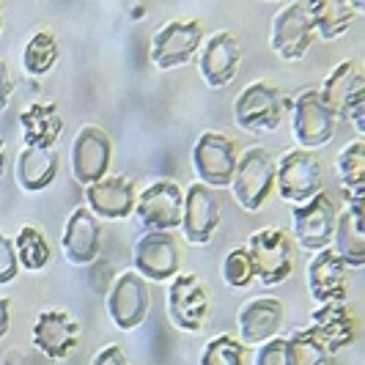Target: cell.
<instances>
[{
    "instance_id": "cell-24",
    "label": "cell",
    "mask_w": 365,
    "mask_h": 365,
    "mask_svg": "<svg viewBox=\"0 0 365 365\" xmlns=\"http://www.w3.org/2000/svg\"><path fill=\"white\" fill-rule=\"evenodd\" d=\"M324 344L329 354L341 351V349L351 346L354 332H357V322L351 311L346 308V302L338 305H319L311 316V327H308Z\"/></svg>"
},
{
    "instance_id": "cell-6",
    "label": "cell",
    "mask_w": 365,
    "mask_h": 365,
    "mask_svg": "<svg viewBox=\"0 0 365 365\" xmlns=\"http://www.w3.org/2000/svg\"><path fill=\"white\" fill-rule=\"evenodd\" d=\"M335 124H338V118L329 113L319 88L299 91L292 110V129L299 146L305 151L327 146L329 140L335 138Z\"/></svg>"
},
{
    "instance_id": "cell-13",
    "label": "cell",
    "mask_w": 365,
    "mask_h": 365,
    "mask_svg": "<svg viewBox=\"0 0 365 365\" xmlns=\"http://www.w3.org/2000/svg\"><path fill=\"white\" fill-rule=\"evenodd\" d=\"M132 261H135V269L143 280L163 283L168 277H176L179 267H182V253H179V245L170 234L146 231L135 242Z\"/></svg>"
},
{
    "instance_id": "cell-34",
    "label": "cell",
    "mask_w": 365,
    "mask_h": 365,
    "mask_svg": "<svg viewBox=\"0 0 365 365\" xmlns=\"http://www.w3.org/2000/svg\"><path fill=\"white\" fill-rule=\"evenodd\" d=\"M19 272V261L14 253V242L9 237L0 234V286L3 283H11Z\"/></svg>"
},
{
    "instance_id": "cell-22",
    "label": "cell",
    "mask_w": 365,
    "mask_h": 365,
    "mask_svg": "<svg viewBox=\"0 0 365 365\" xmlns=\"http://www.w3.org/2000/svg\"><path fill=\"white\" fill-rule=\"evenodd\" d=\"M237 324L245 344H267L277 338V329L283 327V302L274 297L250 299L242 305Z\"/></svg>"
},
{
    "instance_id": "cell-33",
    "label": "cell",
    "mask_w": 365,
    "mask_h": 365,
    "mask_svg": "<svg viewBox=\"0 0 365 365\" xmlns=\"http://www.w3.org/2000/svg\"><path fill=\"white\" fill-rule=\"evenodd\" d=\"M222 280H225L231 289H247V286L256 280L247 247L231 250V253L225 256V261H222Z\"/></svg>"
},
{
    "instance_id": "cell-26",
    "label": "cell",
    "mask_w": 365,
    "mask_h": 365,
    "mask_svg": "<svg viewBox=\"0 0 365 365\" xmlns=\"http://www.w3.org/2000/svg\"><path fill=\"white\" fill-rule=\"evenodd\" d=\"M360 11H363V6L349 3V0H311L313 31H316V36L332 41V38L346 34Z\"/></svg>"
},
{
    "instance_id": "cell-1",
    "label": "cell",
    "mask_w": 365,
    "mask_h": 365,
    "mask_svg": "<svg viewBox=\"0 0 365 365\" xmlns=\"http://www.w3.org/2000/svg\"><path fill=\"white\" fill-rule=\"evenodd\" d=\"M319 93L335 118H346L357 132H365V77L360 61H341Z\"/></svg>"
},
{
    "instance_id": "cell-12",
    "label": "cell",
    "mask_w": 365,
    "mask_h": 365,
    "mask_svg": "<svg viewBox=\"0 0 365 365\" xmlns=\"http://www.w3.org/2000/svg\"><path fill=\"white\" fill-rule=\"evenodd\" d=\"M184 192L176 182H157L138 195L135 215L146 231H163L170 234L182 225Z\"/></svg>"
},
{
    "instance_id": "cell-5",
    "label": "cell",
    "mask_w": 365,
    "mask_h": 365,
    "mask_svg": "<svg viewBox=\"0 0 365 365\" xmlns=\"http://www.w3.org/2000/svg\"><path fill=\"white\" fill-rule=\"evenodd\" d=\"M247 253L253 264V274L261 286L283 283L294 269V245L286 231L264 228L247 239Z\"/></svg>"
},
{
    "instance_id": "cell-8",
    "label": "cell",
    "mask_w": 365,
    "mask_h": 365,
    "mask_svg": "<svg viewBox=\"0 0 365 365\" xmlns=\"http://www.w3.org/2000/svg\"><path fill=\"white\" fill-rule=\"evenodd\" d=\"M316 31H313L311 0L289 3L272 19V50L286 61H299L311 50Z\"/></svg>"
},
{
    "instance_id": "cell-11",
    "label": "cell",
    "mask_w": 365,
    "mask_h": 365,
    "mask_svg": "<svg viewBox=\"0 0 365 365\" xmlns=\"http://www.w3.org/2000/svg\"><path fill=\"white\" fill-rule=\"evenodd\" d=\"M203 44V28L198 19H173L151 38V61L160 69H176L187 63Z\"/></svg>"
},
{
    "instance_id": "cell-19",
    "label": "cell",
    "mask_w": 365,
    "mask_h": 365,
    "mask_svg": "<svg viewBox=\"0 0 365 365\" xmlns=\"http://www.w3.org/2000/svg\"><path fill=\"white\" fill-rule=\"evenodd\" d=\"M239 61H242V47H239V38L228 31H220L215 36L203 44L201 53V77L203 83L220 91L225 88L239 72Z\"/></svg>"
},
{
    "instance_id": "cell-3",
    "label": "cell",
    "mask_w": 365,
    "mask_h": 365,
    "mask_svg": "<svg viewBox=\"0 0 365 365\" xmlns=\"http://www.w3.org/2000/svg\"><path fill=\"white\" fill-rule=\"evenodd\" d=\"M324 173L327 170H324V163L319 154L305 151V148H294L289 154H283V160L274 165V184H277V192L283 201L299 206L322 192Z\"/></svg>"
},
{
    "instance_id": "cell-40",
    "label": "cell",
    "mask_w": 365,
    "mask_h": 365,
    "mask_svg": "<svg viewBox=\"0 0 365 365\" xmlns=\"http://www.w3.org/2000/svg\"><path fill=\"white\" fill-rule=\"evenodd\" d=\"M0 31H3V6H0Z\"/></svg>"
},
{
    "instance_id": "cell-25",
    "label": "cell",
    "mask_w": 365,
    "mask_h": 365,
    "mask_svg": "<svg viewBox=\"0 0 365 365\" xmlns=\"http://www.w3.org/2000/svg\"><path fill=\"white\" fill-rule=\"evenodd\" d=\"M19 124L25 132V148H50L58 143L61 132H63V118L58 105L47 102V105H31L19 115Z\"/></svg>"
},
{
    "instance_id": "cell-31",
    "label": "cell",
    "mask_w": 365,
    "mask_h": 365,
    "mask_svg": "<svg viewBox=\"0 0 365 365\" xmlns=\"http://www.w3.org/2000/svg\"><path fill=\"white\" fill-rule=\"evenodd\" d=\"M329 360L332 354L311 329H299L292 338H286V363L289 365H329Z\"/></svg>"
},
{
    "instance_id": "cell-30",
    "label": "cell",
    "mask_w": 365,
    "mask_h": 365,
    "mask_svg": "<svg viewBox=\"0 0 365 365\" xmlns=\"http://www.w3.org/2000/svg\"><path fill=\"white\" fill-rule=\"evenodd\" d=\"M341 184L349 190V201H357L365 195V143L354 140L338 154Z\"/></svg>"
},
{
    "instance_id": "cell-23",
    "label": "cell",
    "mask_w": 365,
    "mask_h": 365,
    "mask_svg": "<svg viewBox=\"0 0 365 365\" xmlns=\"http://www.w3.org/2000/svg\"><path fill=\"white\" fill-rule=\"evenodd\" d=\"M332 250L346 267H363L365 264V231H363V198L349 201L335 220L332 234Z\"/></svg>"
},
{
    "instance_id": "cell-38",
    "label": "cell",
    "mask_w": 365,
    "mask_h": 365,
    "mask_svg": "<svg viewBox=\"0 0 365 365\" xmlns=\"http://www.w3.org/2000/svg\"><path fill=\"white\" fill-rule=\"evenodd\" d=\"M9 322H11L9 299H3V297H0V338H6V332H9Z\"/></svg>"
},
{
    "instance_id": "cell-28",
    "label": "cell",
    "mask_w": 365,
    "mask_h": 365,
    "mask_svg": "<svg viewBox=\"0 0 365 365\" xmlns=\"http://www.w3.org/2000/svg\"><path fill=\"white\" fill-rule=\"evenodd\" d=\"M14 253H17L19 267H25L31 272H41L50 264V256H53L50 242H47V237L38 231L36 225L19 228L17 239H14Z\"/></svg>"
},
{
    "instance_id": "cell-10",
    "label": "cell",
    "mask_w": 365,
    "mask_h": 365,
    "mask_svg": "<svg viewBox=\"0 0 365 365\" xmlns=\"http://www.w3.org/2000/svg\"><path fill=\"white\" fill-rule=\"evenodd\" d=\"M168 316L184 332H198L209 316V294L198 274H176L168 286Z\"/></svg>"
},
{
    "instance_id": "cell-2",
    "label": "cell",
    "mask_w": 365,
    "mask_h": 365,
    "mask_svg": "<svg viewBox=\"0 0 365 365\" xmlns=\"http://www.w3.org/2000/svg\"><path fill=\"white\" fill-rule=\"evenodd\" d=\"M289 99L280 91V86H274L269 80H258L250 83L247 88H242L234 99V118L242 129L247 132H272L280 127V121L286 118Z\"/></svg>"
},
{
    "instance_id": "cell-20",
    "label": "cell",
    "mask_w": 365,
    "mask_h": 365,
    "mask_svg": "<svg viewBox=\"0 0 365 365\" xmlns=\"http://www.w3.org/2000/svg\"><path fill=\"white\" fill-rule=\"evenodd\" d=\"M86 201L96 220H127L135 212L138 192L127 176H105L102 182L86 187Z\"/></svg>"
},
{
    "instance_id": "cell-27",
    "label": "cell",
    "mask_w": 365,
    "mask_h": 365,
    "mask_svg": "<svg viewBox=\"0 0 365 365\" xmlns=\"http://www.w3.org/2000/svg\"><path fill=\"white\" fill-rule=\"evenodd\" d=\"M58 168L61 160L53 148L44 151V148H25L17 160V179L19 187L25 192H38V190H47L58 176Z\"/></svg>"
},
{
    "instance_id": "cell-17",
    "label": "cell",
    "mask_w": 365,
    "mask_h": 365,
    "mask_svg": "<svg viewBox=\"0 0 365 365\" xmlns=\"http://www.w3.org/2000/svg\"><path fill=\"white\" fill-rule=\"evenodd\" d=\"M308 292L316 305H338L346 302L349 267L335 256V250H319L308 264Z\"/></svg>"
},
{
    "instance_id": "cell-15",
    "label": "cell",
    "mask_w": 365,
    "mask_h": 365,
    "mask_svg": "<svg viewBox=\"0 0 365 365\" xmlns=\"http://www.w3.org/2000/svg\"><path fill=\"white\" fill-rule=\"evenodd\" d=\"M113 143L102 127H83L72 143V173L80 184H96L108 176Z\"/></svg>"
},
{
    "instance_id": "cell-39",
    "label": "cell",
    "mask_w": 365,
    "mask_h": 365,
    "mask_svg": "<svg viewBox=\"0 0 365 365\" xmlns=\"http://www.w3.org/2000/svg\"><path fill=\"white\" fill-rule=\"evenodd\" d=\"M3 165H6V146H3V140H0V173H3Z\"/></svg>"
},
{
    "instance_id": "cell-18",
    "label": "cell",
    "mask_w": 365,
    "mask_h": 365,
    "mask_svg": "<svg viewBox=\"0 0 365 365\" xmlns=\"http://www.w3.org/2000/svg\"><path fill=\"white\" fill-rule=\"evenodd\" d=\"M63 256L72 267H88L102 253V222L93 217L86 206L74 209L66 220L63 239H61Z\"/></svg>"
},
{
    "instance_id": "cell-4",
    "label": "cell",
    "mask_w": 365,
    "mask_h": 365,
    "mask_svg": "<svg viewBox=\"0 0 365 365\" xmlns=\"http://www.w3.org/2000/svg\"><path fill=\"white\" fill-rule=\"evenodd\" d=\"M234 198L242 209L258 212L274 190V160L267 148L253 146L239 154L237 173H234Z\"/></svg>"
},
{
    "instance_id": "cell-35",
    "label": "cell",
    "mask_w": 365,
    "mask_h": 365,
    "mask_svg": "<svg viewBox=\"0 0 365 365\" xmlns=\"http://www.w3.org/2000/svg\"><path fill=\"white\" fill-rule=\"evenodd\" d=\"M256 365H289L286 363V338H272L267 344H261L256 351Z\"/></svg>"
},
{
    "instance_id": "cell-7",
    "label": "cell",
    "mask_w": 365,
    "mask_h": 365,
    "mask_svg": "<svg viewBox=\"0 0 365 365\" xmlns=\"http://www.w3.org/2000/svg\"><path fill=\"white\" fill-rule=\"evenodd\" d=\"M338 203L324 190L319 195H313L311 201L294 206V234L297 242L305 250H327L332 247V234H335V220H338Z\"/></svg>"
},
{
    "instance_id": "cell-16",
    "label": "cell",
    "mask_w": 365,
    "mask_h": 365,
    "mask_svg": "<svg viewBox=\"0 0 365 365\" xmlns=\"http://www.w3.org/2000/svg\"><path fill=\"white\" fill-rule=\"evenodd\" d=\"M220 225V201L212 187L206 184H192L184 192L182 209V231L190 245H206L212 242Z\"/></svg>"
},
{
    "instance_id": "cell-37",
    "label": "cell",
    "mask_w": 365,
    "mask_h": 365,
    "mask_svg": "<svg viewBox=\"0 0 365 365\" xmlns=\"http://www.w3.org/2000/svg\"><path fill=\"white\" fill-rule=\"evenodd\" d=\"M11 77H9V69H6V63L0 61V110L9 105V99H11Z\"/></svg>"
},
{
    "instance_id": "cell-9",
    "label": "cell",
    "mask_w": 365,
    "mask_h": 365,
    "mask_svg": "<svg viewBox=\"0 0 365 365\" xmlns=\"http://www.w3.org/2000/svg\"><path fill=\"white\" fill-rule=\"evenodd\" d=\"M239 154L231 138L220 132H203L198 143L192 148V168L201 176V184L206 187H231L237 173Z\"/></svg>"
},
{
    "instance_id": "cell-32",
    "label": "cell",
    "mask_w": 365,
    "mask_h": 365,
    "mask_svg": "<svg viewBox=\"0 0 365 365\" xmlns=\"http://www.w3.org/2000/svg\"><path fill=\"white\" fill-rule=\"evenodd\" d=\"M245 344L234 335H217L203 346L201 365H245Z\"/></svg>"
},
{
    "instance_id": "cell-36",
    "label": "cell",
    "mask_w": 365,
    "mask_h": 365,
    "mask_svg": "<svg viewBox=\"0 0 365 365\" xmlns=\"http://www.w3.org/2000/svg\"><path fill=\"white\" fill-rule=\"evenodd\" d=\"M91 365H129L127 360V354H124V349L121 346H105L96 357H93V363Z\"/></svg>"
},
{
    "instance_id": "cell-21",
    "label": "cell",
    "mask_w": 365,
    "mask_h": 365,
    "mask_svg": "<svg viewBox=\"0 0 365 365\" xmlns=\"http://www.w3.org/2000/svg\"><path fill=\"white\" fill-rule=\"evenodd\" d=\"M34 344L50 360H66L80 344V324L63 311H41L34 322Z\"/></svg>"
},
{
    "instance_id": "cell-14",
    "label": "cell",
    "mask_w": 365,
    "mask_h": 365,
    "mask_svg": "<svg viewBox=\"0 0 365 365\" xmlns=\"http://www.w3.org/2000/svg\"><path fill=\"white\" fill-rule=\"evenodd\" d=\"M151 308V292L138 272H124L115 277L108 294V313L118 329H135L146 322Z\"/></svg>"
},
{
    "instance_id": "cell-29",
    "label": "cell",
    "mask_w": 365,
    "mask_h": 365,
    "mask_svg": "<svg viewBox=\"0 0 365 365\" xmlns=\"http://www.w3.org/2000/svg\"><path fill=\"white\" fill-rule=\"evenodd\" d=\"M61 55V47H58V38L50 34V31H36L34 36L28 38L25 44V53H22V66L25 72L38 77V74H47L55 66Z\"/></svg>"
}]
</instances>
